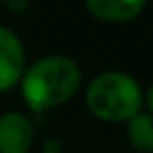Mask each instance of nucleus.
Returning a JSON list of instances; mask_svg holds the SVG:
<instances>
[{"instance_id":"f257e3e1","label":"nucleus","mask_w":153,"mask_h":153,"mask_svg":"<svg viewBox=\"0 0 153 153\" xmlns=\"http://www.w3.org/2000/svg\"><path fill=\"white\" fill-rule=\"evenodd\" d=\"M82 71L78 63L63 55L38 59L21 76V94L36 113L67 103L80 88Z\"/></svg>"},{"instance_id":"f03ea898","label":"nucleus","mask_w":153,"mask_h":153,"mask_svg":"<svg viewBox=\"0 0 153 153\" xmlns=\"http://www.w3.org/2000/svg\"><path fill=\"white\" fill-rule=\"evenodd\" d=\"M143 92L138 82L122 71H105L86 88V107L103 122H128L140 111Z\"/></svg>"},{"instance_id":"7ed1b4c3","label":"nucleus","mask_w":153,"mask_h":153,"mask_svg":"<svg viewBox=\"0 0 153 153\" xmlns=\"http://www.w3.org/2000/svg\"><path fill=\"white\" fill-rule=\"evenodd\" d=\"M25 71V51L15 32L0 25V92L21 82Z\"/></svg>"},{"instance_id":"20e7f679","label":"nucleus","mask_w":153,"mask_h":153,"mask_svg":"<svg viewBox=\"0 0 153 153\" xmlns=\"http://www.w3.org/2000/svg\"><path fill=\"white\" fill-rule=\"evenodd\" d=\"M34 143V128L23 113L0 115V153H27Z\"/></svg>"},{"instance_id":"39448f33","label":"nucleus","mask_w":153,"mask_h":153,"mask_svg":"<svg viewBox=\"0 0 153 153\" xmlns=\"http://www.w3.org/2000/svg\"><path fill=\"white\" fill-rule=\"evenodd\" d=\"M92 17L109 23H126L140 15L147 0H84Z\"/></svg>"},{"instance_id":"423d86ee","label":"nucleus","mask_w":153,"mask_h":153,"mask_svg":"<svg viewBox=\"0 0 153 153\" xmlns=\"http://www.w3.org/2000/svg\"><path fill=\"white\" fill-rule=\"evenodd\" d=\"M126 134L130 145L140 153H153V115L138 111L126 122Z\"/></svg>"},{"instance_id":"0eeeda50","label":"nucleus","mask_w":153,"mask_h":153,"mask_svg":"<svg viewBox=\"0 0 153 153\" xmlns=\"http://www.w3.org/2000/svg\"><path fill=\"white\" fill-rule=\"evenodd\" d=\"M2 4L13 13H23L30 7V0H2Z\"/></svg>"},{"instance_id":"6e6552de","label":"nucleus","mask_w":153,"mask_h":153,"mask_svg":"<svg viewBox=\"0 0 153 153\" xmlns=\"http://www.w3.org/2000/svg\"><path fill=\"white\" fill-rule=\"evenodd\" d=\"M145 103H147V107H149V113L153 115V84L149 86V90H147V94H145V99H143Z\"/></svg>"},{"instance_id":"1a4fd4ad","label":"nucleus","mask_w":153,"mask_h":153,"mask_svg":"<svg viewBox=\"0 0 153 153\" xmlns=\"http://www.w3.org/2000/svg\"><path fill=\"white\" fill-rule=\"evenodd\" d=\"M44 153H57V151H53V149H48V151H44Z\"/></svg>"}]
</instances>
